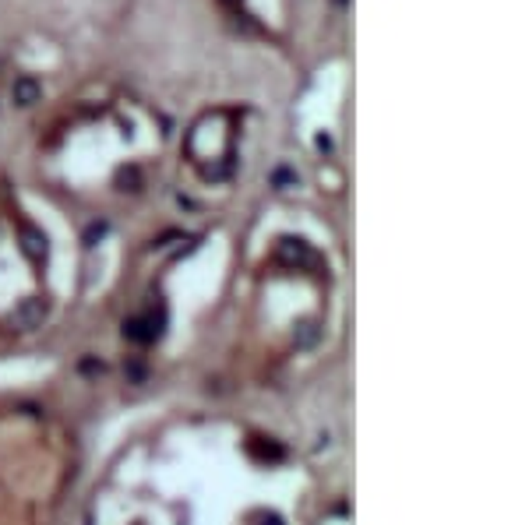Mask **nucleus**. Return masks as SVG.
Wrapping results in <instances>:
<instances>
[{
	"label": "nucleus",
	"mask_w": 529,
	"mask_h": 525,
	"mask_svg": "<svg viewBox=\"0 0 529 525\" xmlns=\"http://www.w3.org/2000/svg\"><path fill=\"white\" fill-rule=\"evenodd\" d=\"M11 96H14V103L32 106L36 99H39V82H36V78H18L14 89H11Z\"/></svg>",
	"instance_id": "f257e3e1"
},
{
	"label": "nucleus",
	"mask_w": 529,
	"mask_h": 525,
	"mask_svg": "<svg viewBox=\"0 0 529 525\" xmlns=\"http://www.w3.org/2000/svg\"><path fill=\"white\" fill-rule=\"evenodd\" d=\"M229 4H233V0H229Z\"/></svg>",
	"instance_id": "f03ea898"
}]
</instances>
